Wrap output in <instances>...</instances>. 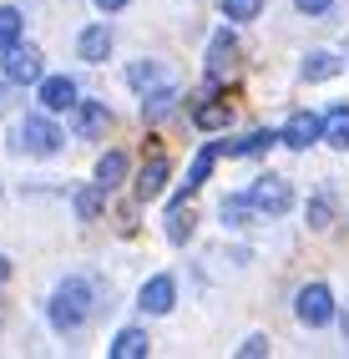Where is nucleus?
Returning a JSON list of instances; mask_svg holds the SVG:
<instances>
[{"mask_svg": "<svg viewBox=\"0 0 349 359\" xmlns=\"http://www.w3.org/2000/svg\"><path fill=\"white\" fill-rule=\"evenodd\" d=\"M91 309H97V283L86 273H71L66 283H56V294H51V329L56 334H76L91 319Z\"/></svg>", "mask_w": 349, "mask_h": 359, "instance_id": "obj_1", "label": "nucleus"}, {"mask_svg": "<svg viewBox=\"0 0 349 359\" xmlns=\"http://www.w3.org/2000/svg\"><path fill=\"white\" fill-rule=\"evenodd\" d=\"M61 142L66 137L56 132L51 116H26V122H15V132H11V152H20V157H56Z\"/></svg>", "mask_w": 349, "mask_h": 359, "instance_id": "obj_2", "label": "nucleus"}, {"mask_svg": "<svg viewBox=\"0 0 349 359\" xmlns=\"http://www.w3.org/2000/svg\"><path fill=\"white\" fill-rule=\"evenodd\" d=\"M294 319L304 329H324L334 319V294L324 289V283H304V289L294 294Z\"/></svg>", "mask_w": 349, "mask_h": 359, "instance_id": "obj_3", "label": "nucleus"}, {"mask_svg": "<svg viewBox=\"0 0 349 359\" xmlns=\"http://www.w3.org/2000/svg\"><path fill=\"white\" fill-rule=\"evenodd\" d=\"M243 198H248L253 212H268V218H278V212H289V208H294V187H289L284 177H273V172H268V177L253 182Z\"/></svg>", "mask_w": 349, "mask_h": 359, "instance_id": "obj_4", "label": "nucleus"}, {"mask_svg": "<svg viewBox=\"0 0 349 359\" xmlns=\"http://www.w3.org/2000/svg\"><path fill=\"white\" fill-rule=\"evenodd\" d=\"M6 61H0V71H6V81H15V86H31V81H41L46 71H41V51L36 46H6V51H0Z\"/></svg>", "mask_w": 349, "mask_h": 359, "instance_id": "obj_5", "label": "nucleus"}, {"mask_svg": "<svg viewBox=\"0 0 349 359\" xmlns=\"http://www.w3.org/2000/svg\"><path fill=\"white\" fill-rule=\"evenodd\" d=\"M172 304H177V278H172V273H157V278L142 283V299H137L142 314H167Z\"/></svg>", "mask_w": 349, "mask_h": 359, "instance_id": "obj_6", "label": "nucleus"}, {"mask_svg": "<svg viewBox=\"0 0 349 359\" xmlns=\"http://www.w3.org/2000/svg\"><path fill=\"white\" fill-rule=\"evenodd\" d=\"M36 86H41V91H36V97H41V107L51 111V116L76 107V81H71V76H41Z\"/></svg>", "mask_w": 349, "mask_h": 359, "instance_id": "obj_7", "label": "nucleus"}, {"mask_svg": "<svg viewBox=\"0 0 349 359\" xmlns=\"http://www.w3.org/2000/svg\"><path fill=\"white\" fill-rule=\"evenodd\" d=\"M278 142L294 147V152H304L309 142H319V116L314 111H294L289 122H284V132H278Z\"/></svg>", "mask_w": 349, "mask_h": 359, "instance_id": "obj_8", "label": "nucleus"}, {"mask_svg": "<svg viewBox=\"0 0 349 359\" xmlns=\"http://www.w3.org/2000/svg\"><path fill=\"white\" fill-rule=\"evenodd\" d=\"M76 56H81L86 66H102V61L111 56V31H107V26H86V31L76 36Z\"/></svg>", "mask_w": 349, "mask_h": 359, "instance_id": "obj_9", "label": "nucleus"}, {"mask_svg": "<svg viewBox=\"0 0 349 359\" xmlns=\"http://www.w3.org/2000/svg\"><path fill=\"white\" fill-rule=\"evenodd\" d=\"M319 142H329V147L349 152V102H339L329 116H319Z\"/></svg>", "mask_w": 349, "mask_h": 359, "instance_id": "obj_10", "label": "nucleus"}, {"mask_svg": "<svg viewBox=\"0 0 349 359\" xmlns=\"http://www.w3.org/2000/svg\"><path fill=\"white\" fill-rule=\"evenodd\" d=\"M71 111H76V132L81 137H102L111 127V107L107 102H76Z\"/></svg>", "mask_w": 349, "mask_h": 359, "instance_id": "obj_11", "label": "nucleus"}, {"mask_svg": "<svg viewBox=\"0 0 349 359\" xmlns=\"http://www.w3.org/2000/svg\"><path fill=\"white\" fill-rule=\"evenodd\" d=\"M172 111H177V86H152L142 97V122H162Z\"/></svg>", "mask_w": 349, "mask_h": 359, "instance_id": "obj_12", "label": "nucleus"}, {"mask_svg": "<svg viewBox=\"0 0 349 359\" xmlns=\"http://www.w3.org/2000/svg\"><path fill=\"white\" fill-rule=\"evenodd\" d=\"M162 187H167V162L152 157V162L142 167V172H137V198L152 203V198H162Z\"/></svg>", "mask_w": 349, "mask_h": 359, "instance_id": "obj_13", "label": "nucleus"}, {"mask_svg": "<svg viewBox=\"0 0 349 359\" xmlns=\"http://www.w3.org/2000/svg\"><path fill=\"white\" fill-rule=\"evenodd\" d=\"M213 162H218V142H207V147L193 157V167H188V182H182V198H193L198 187L207 182V172H213Z\"/></svg>", "mask_w": 349, "mask_h": 359, "instance_id": "obj_14", "label": "nucleus"}, {"mask_svg": "<svg viewBox=\"0 0 349 359\" xmlns=\"http://www.w3.org/2000/svg\"><path fill=\"white\" fill-rule=\"evenodd\" d=\"M147 349H152L147 329H122L116 344H111V359H147Z\"/></svg>", "mask_w": 349, "mask_h": 359, "instance_id": "obj_15", "label": "nucleus"}, {"mask_svg": "<svg viewBox=\"0 0 349 359\" xmlns=\"http://www.w3.org/2000/svg\"><path fill=\"white\" fill-rule=\"evenodd\" d=\"M339 71H344V61L334 51H309L304 56V81H329V76H339Z\"/></svg>", "mask_w": 349, "mask_h": 359, "instance_id": "obj_16", "label": "nucleus"}, {"mask_svg": "<svg viewBox=\"0 0 349 359\" xmlns=\"http://www.w3.org/2000/svg\"><path fill=\"white\" fill-rule=\"evenodd\" d=\"M122 177H127V157H122V152H107V157L97 162V187H102V193H111V187H122Z\"/></svg>", "mask_w": 349, "mask_h": 359, "instance_id": "obj_17", "label": "nucleus"}, {"mask_svg": "<svg viewBox=\"0 0 349 359\" xmlns=\"http://www.w3.org/2000/svg\"><path fill=\"white\" fill-rule=\"evenodd\" d=\"M188 233H193V208H188V198H177L167 208V238L172 243H188Z\"/></svg>", "mask_w": 349, "mask_h": 359, "instance_id": "obj_18", "label": "nucleus"}, {"mask_svg": "<svg viewBox=\"0 0 349 359\" xmlns=\"http://www.w3.org/2000/svg\"><path fill=\"white\" fill-rule=\"evenodd\" d=\"M233 56H238V41H233L228 31H218V36H213V46H207V71L218 76V71H223Z\"/></svg>", "mask_w": 349, "mask_h": 359, "instance_id": "obj_19", "label": "nucleus"}, {"mask_svg": "<svg viewBox=\"0 0 349 359\" xmlns=\"http://www.w3.org/2000/svg\"><path fill=\"white\" fill-rule=\"evenodd\" d=\"M193 122H198L203 132H218V127H228V122H233V111H228L223 102H207V107H198V111H193Z\"/></svg>", "mask_w": 349, "mask_h": 359, "instance_id": "obj_20", "label": "nucleus"}, {"mask_svg": "<svg viewBox=\"0 0 349 359\" xmlns=\"http://www.w3.org/2000/svg\"><path fill=\"white\" fill-rule=\"evenodd\" d=\"M20 31H26V20H20V11H15V6H0V51L20 41Z\"/></svg>", "mask_w": 349, "mask_h": 359, "instance_id": "obj_21", "label": "nucleus"}, {"mask_svg": "<svg viewBox=\"0 0 349 359\" xmlns=\"http://www.w3.org/2000/svg\"><path fill=\"white\" fill-rule=\"evenodd\" d=\"M127 81H132L137 91H152V86L162 81V66H157V61H137V66L127 71Z\"/></svg>", "mask_w": 349, "mask_h": 359, "instance_id": "obj_22", "label": "nucleus"}, {"mask_svg": "<svg viewBox=\"0 0 349 359\" xmlns=\"http://www.w3.org/2000/svg\"><path fill=\"white\" fill-rule=\"evenodd\" d=\"M248 218H253L248 198H223V223L228 228H248Z\"/></svg>", "mask_w": 349, "mask_h": 359, "instance_id": "obj_23", "label": "nucleus"}, {"mask_svg": "<svg viewBox=\"0 0 349 359\" xmlns=\"http://www.w3.org/2000/svg\"><path fill=\"white\" fill-rule=\"evenodd\" d=\"M223 15L228 20H259L264 15V0H223Z\"/></svg>", "mask_w": 349, "mask_h": 359, "instance_id": "obj_24", "label": "nucleus"}, {"mask_svg": "<svg viewBox=\"0 0 349 359\" xmlns=\"http://www.w3.org/2000/svg\"><path fill=\"white\" fill-rule=\"evenodd\" d=\"M102 198H107V193H102V187H97V182H91V187H86V193H76V212H81V218H86V223H91V218H97V212H102Z\"/></svg>", "mask_w": 349, "mask_h": 359, "instance_id": "obj_25", "label": "nucleus"}, {"mask_svg": "<svg viewBox=\"0 0 349 359\" xmlns=\"http://www.w3.org/2000/svg\"><path fill=\"white\" fill-rule=\"evenodd\" d=\"M329 208H334L329 193H319V198L309 203V228H324V223H329Z\"/></svg>", "mask_w": 349, "mask_h": 359, "instance_id": "obj_26", "label": "nucleus"}, {"mask_svg": "<svg viewBox=\"0 0 349 359\" xmlns=\"http://www.w3.org/2000/svg\"><path fill=\"white\" fill-rule=\"evenodd\" d=\"M238 354H243V359H259V354H268V334H248Z\"/></svg>", "mask_w": 349, "mask_h": 359, "instance_id": "obj_27", "label": "nucleus"}, {"mask_svg": "<svg viewBox=\"0 0 349 359\" xmlns=\"http://www.w3.org/2000/svg\"><path fill=\"white\" fill-rule=\"evenodd\" d=\"M294 6H299V11H304V15H324V11H329V6H334V0H294Z\"/></svg>", "mask_w": 349, "mask_h": 359, "instance_id": "obj_28", "label": "nucleus"}, {"mask_svg": "<svg viewBox=\"0 0 349 359\" xmlns=\"http://www.w3.org/2000/svg\"><path fill=\"white\" fill-rule=\"evenodd\" d=\"M91 6H97V11H107V15H111V11H122V6H127V0H91Z\"/></svg>", "mask_w": 349, "mask_h": 359, "instance_id": "obj_29", "label": "nucleus"}, {"mask_svg": "<svg viewBox=\"0 0 349 359\" xmlns=\"http://www.w3.org/2000/svg\"><path fill=\"white\" fill-rule=\"evenodd\" d=\"M6 278H11V258H6V253H0V283H6Z\"/></svg>", "mask_w": 349, "mask_h": 359, "instance_id": "obj_30", "label": "nucleus"}]
</instances>
